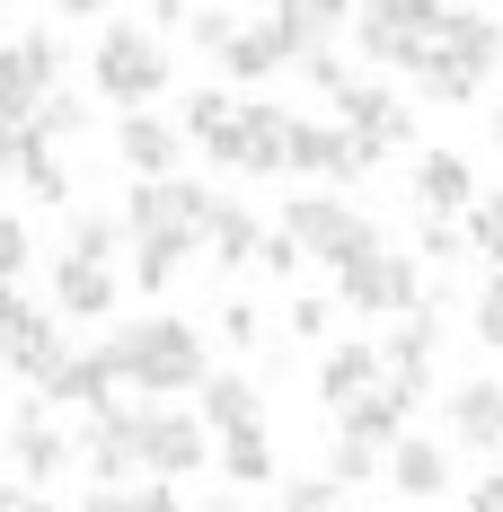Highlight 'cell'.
I'll list each match as a JSON object with an SVG mask.
<instances>
[{"mask_svg": "<svg viewBox=\"0 0 503 512\" xmlns=\"http://www.w3.org/2000/svg\"><path fill=\"white\" fill-rule=\"evenodd\" d=\"M503 62V27L486 9H442V27H433V45L415 62V80H424V98L433 106H468L486 80H495Z\"/></svg>", "mask_w": 503, "mask_h": 512, "instance_id": "cell-3", "label": "cell"}, {"mask_svg": "<svg viewBox=\"0 0 503 512\" xmlns=\"http://www.w3.org/2000/svg\"><path fill=\"white\" fill-rule=\"evenodd\" d=\"M327 477H336V486H371V477H380V451H362V442H345V433H336V451H327Z\"/></svg>", "mask_w": 503, "mask_h": 512, "instance_id": "cell-34", "label": "cell"}, {"mask_svg": "<svg viewBox=\"0 0 503 512\" xmlns=\"http://www.w3.org/2000/svg\"><path fill=\"white\" fill-rule=\"evenodd\" d=\"M71 512H177V486H159V477H142V486H89Z\"/></svg>", "mask_w": 503, "mask_h": 512, "instance_id": "cell-27", "label": "cell"}, {"mask_svg": "<svg viewBox=\"0 0 503 512\" xmlns=\"http://www.w3.org/2000/svg\"><path fill=\"white\" fill-rule=\"evenodd\" d=\"M0 451H9V468H18L27 486H53V477L71 468V433L53 424L45 398H27V407H9V424H0Z\"/></svg>", "mask_w": 503, "mask_h": 512, "instance_id": "cell-10", "label": "cell"}, {"mask_svg": "<svg viewBox=\"0 0 503 512\" xmlns=\"http://www.w3.org/2000/svg\"><path fill=\"white\" fill-rule=\"evenodd\" d=\"M177 151H186V133H177L168 115H151V106L115 124V159L133 168V186H151V177H177Z\"/></svg>", "mask_w": 503, "mask_h": 512, "instance_id": "cell-15", "label": "cell"}, {"mask_svg": "<svg viewBox=\"0 0 503 512\" xmlns=\"http://www.w3.org/2000/svg\"><path fill=\"white\" fill-rule=\"evenodd\" d=\"M283 168H292V177H371L380 159L362 151L345 124H309V115H292V151H283Z\"/></svg>", "mask_w": 503, "mask_h": 512, "instance_id": "cell-13", "label": "cell"}, {"mask_svg": "<svg viewBox=\"0 0 503 512\" xmlns=\"http://www.w3.org/2000/svg\"><path fill=\"white\" fill-rule=\"evenodd\" d=\"M89 80H98V98H115L124 115H142V106L168 89V53H159L151 27H133V18H115L98 36V62H89Z\"/></svg>", "mask_w": 503, "mask_h": 512, "instance_id": "cell-5", "label": "cell"}, {"mask_svg": "<svg viewBox=\"0 0 503 512\" xmlns=\"http://www.w3.org/2000/svg\"><path fill=\"white\" fill-rule=\"evenodd\" d=\"M18 177H27L45 204H71V168H62V151H53V142H36V133H27V159H18Z\"/></svg>", "mask_w": 503, "mask_h": 512, "instance_id": "cell-31", "label": "cell"}, {"mask_svg": "<svg viewBox=\"0 0 503 512\" xmlns=\"http://www.w3.org/2000/svg\"><path fill=\"white\" fill-rule=\"evenodd\" d=\"M53 362H62V327H53V309H36L27 292H0V371L45 380Z\"/></svg>", "mask_w": 503, "mask_h": 512, "instance_id": "cell-11", "label": "cell"}, {"mask_svg": "<svg viewBox=\"0 0 503 512\" xmlns=\"http://www.w3.org/2000/svg\"><path fill=\"white\" fill-rule=\"evenodd\" d=\"M186 27H195V45H203V53H221L230 36H239V18H230V9H195Z\"/></svg>", "mask_w": 503, "mask_h": 512, "instance_id": "cell-38", "label": "cell"}, {"mask_svg": "<svg viewBox=\"0 0 503 512\" xmlns=\"http://www.w3.org/2000/svg\"><path fill=\"white\" fill-rule=\"evenodd\" d=\"M495 151H503V106H495Z\"/></svg>", "mask_w": 503, "mask_h": 512, "instance_id": "cell-45", "label": "cell"}, {"mask_svg": "<svg viewBox=\"0 0 503 512\" xmlns=\"http://www.w3.org/2000/svg\"><path fill=\"white\" fill-rule=\"evenodd\" d=\"M433 345H442L433 309H406L398 336L380 345V380H389V389H406V398H424V380H433Z\"/></svg>", "mask_w": 503, "mask_h": 512, "instance_id": "cell-16", "label": "cell"}, {"mask_svg": "<svg viewBox=\"0 0 503 512\" xmlns=\"http://www.w3.org/2000/svg\"><path fill=\"white\" fill-rule=\"evenodd\" d=\"M451 442L459 451H503V380H459L451 389Z\"/></svg>", "mask_w": 503, "mask_h": 512, "instance_id": "cell-19", "label": "cell"}, {"mask_svg": "<svg viewBox=\"0 0 503 512\" xmlns=\"http://www.w3.org/2000/svg\"><path fill=\"white\" fill-rule=\"evenodd\" d=\"M53 89H62V45H53L45 27L18 36V45H0V124H27Z\"/></svg>", "mask_w": 503, "mask_h": 512, "instance_id": "cell-8", "label": "cell"}, {"mask_svg": "<svg viewBox=\"0 0 503 512\" xmlns=\"http://www.w3.org/2000/svg\"><path fill=\"white\" fill-rule=\"evenodd\" d=\"M36 389H45V407H71L80 424H89V415H115V407H124V398H115L124 380H115L106 345H89V354H62L45 380H36Z\"/></svg>", "mask_w": 503, "mask_h": 512, "instance_id": "cell-12", "label": "cell"}, {"mask_svg": "<svg viewBox=\"0 0 503 512\" xmlns=\"http://www.w3.org/2000/svg\"><path fill=\"white\" fill-rule=\"evenodd\" d=\"M106 362H115V380L142 389L151 407L212 380V354H203V336L186 318H133V327H115V336H106Z\"/></svg>", "mask_w": 503, "mask_h": 512, "instance_id": "cell-2", "label": "cell"}, {"mask_svg": "<svg viewBox=\"0 0 503 512\" xmlns=\"http://www.w3.org/2000/svg\"><path fill=\"white\" fill-rule=\"evenodd\" d=\"M283 239H292L301 256H318V265H336V274L380 248V239H371V221H362L345 195H327V186H309V195L283 204Z\"/></svg>", "mask_w": 503, "mask_h": 512, "instance_id": "cell-4", "label": "cell"}, {"mask_svg": "<svg viewBox=\"0 0 503 512\" xmlns=\"http://www.w3.org/2000/svg\"><path fill=\"white\" fill-rule=\"evenodd\" d=\"M203 221H212V186H195V177H151V186L124 195V230H133V239L203 248Z\"/></svg>", "mask_w": 503, "mask_h": 512, "instance_id": "cell-6", "label": "cell"}, {"mask_svg": "<svg viewBox=\"0 0 503 512\" xmlns=\"http://www.w3.org/2000/svg\"><path fill=\"white\" fill-rule=\"evenodd\" d=\"M256 265H265V274H301L309 256L292 248V239H283V230H265V256H256Z\"/></svg>", "mask_w": 503, "mask_h": 512, "instance_id": "cell-39", "label": "cell"}, {"mask_svg": "<svg viewBox=\"0 0 503 512\" xmlns=\"http://www.w3.org/2000/svg\"><path fill=\"white\" fill-rule=\"evenodd\" d=\"M327 318H336L327 301H292V336H327Z\"/></svg>", "mask_w": 503, "mask_h": 512, "instance_id": "cell-40", "label": "cell"}, {"mask_svg": "<svg viewBox=\"0 0 503 512\" xmlns=\"http://www.w3.org/2000/svg\"><path fill=\"white\" fill-rule=\"evenodd\" d=\"M283 151H292V115L248 98L239 106V168H248V177H283Z\"/></svg>", "mask_w": 503, "mask_h": 512, "instance_id": "cell-21", "label": "cell"}, {"mask_svg": "<svg viewBox=\"0 0 503 512\" xmlns=\"http://www.w3.org/2000/svg\"><path fill=\"white\" fill-rule=\"evenodd\" d=\"M195 248H177V239H133V265H142V292H159V283H177V265H186Z\"/></svg>", "mask_w": 503, "mask_h": 512, "instance_id": "cell-33", "label": "cell"}, {"mask_svg": "<svg viewBox=\"0 0 503 512\" xmlns=\"http://www.w3.org/2000/svg\"><path fill=\"white\" fill-rule=\"evenodd\" d=\"M195 398H203L195 407L203 433H221V442H230V433H265V398H256V380H239V371H212Z\"/></svg>", "mask_w": 503, "mask_h": 512, "instance_id": "cell-18", "label": "cell"}, {"mask_svg": "<svg viewBox=\"0 0 503 512\" xmlns=\"http://www.w3.org/2000/svg\"><path fill=\"white\" fill-rule=\"evenodd\" d=\"M283 512H336V477H283Z\"/></svg>", "mask_w": 503, "mask_h": 512, "instance_id": "cell-36", "label": "cell"}, {"mask_svg": "<svg viewBox=\"0 0 503 512\" xmlns=\"http://www.w3.org/2000/svg\"><path fill=\"white\" fill-rule=\"evenodd\" d=\"M203 248H212V265H256V256H265V230H256V212H248V204H221V195H212Z\"/></svg>", "mask_w": 503, "mask_h": 512, "instance_id": "cell-26", "label": "cell"}, {"mask_svg": "<svg viewBox=\"0 0 503 512\" xmlns=\"http://www.w3.org/2000/svg\"><path fill=\"white\" fill-rule=\"evenodd\" d=\"M115 248H124V230H115L106 212H71V239H62L71 265H115Z\"/></svg>", "mask_w": 503, "mask_h": 512, "instance_id": "cell-28", "label": "cell"}, {"mask_svg": "<svg viewBox=\"0 0 503 512\" xmlns=\"http://www.w3.org/2000/svg\"><path fill=\"white\" fill-rule=\"evenodd\" d=\"M221 336L230 345H256V309H221Z\"/></svg>", "mask_w": 503, "mask_h": 512, "instance_id": "cell-42", "label": "cell"}, {"mask_svg": "<svg viewBox=\"0 0 503 512\" xmlns=\"http://www.w3.org/2000/svg\"><path fill=\"white\" fill-rule=\"evenodd\" d=\"M0 512H18V486H0Z\"/></svg>", "mask_w": 503, "mask_h": 512, "instance_id": "cell-44", "label": "cell"}, {"mask_svg": "<svg viewBox=\"0 0 503 512\" xmlns=\"http://www.w3.org/2000/svg\"><path fill=\"white\" fill-rule=\"evenodd\" d=\"M468 318H477V345H495V354H503V274L477 292V309H468Z\"/></svg>", "mask_w": 503, "mask_h": 512, "instance_id": "cell-37", "label": "cell"}, {"mask_svg": "<svg viewBox=\"0 0 503 512\" xmlns=\"http://www.w3.org/2000/svg\"><path fill=\"white\" fill-rule=\"evenodd\" d=\"M177 133H186L195 151H212L221 168H239V98H230V89H195Z\"/></svg>", "mask_w": 503, "mask_h": 512, "instance_id": "cell-22", "label": "cell"}, {"mask_svg": "<svg viewBox=\"0 0 503 512\" xmlns=\"http://www.w3.org/2000/svg\"><path fill=\"white\" fill-rule=\"evenodd\" d=\"M406 407H415V398L380 380L371 398H353V407L336 415V433H345V442H362V451H389V442H398V433H406Z\"/></svg>", "mask_w": 503, "mask_h": 512, "instance_id": "cell-23", "label": "cell"}, {"mask_svg": "<svg viewBox=\"0 0 503 512\" xmlns=\"http://www.w3.org/2000/svg\"><path fill=\"white\" fill-rule=\"evenodd\" d=\"M468 512H503V468H486V477L468 486Z\"/></svg>", "mask_w": 503, "mask_h": 512, "instance_id": "cell-41", "label": "cell"}, {"mask_svg": "<svg viewBox=\"0 0 503 512\" xmlns=\"http://www.w3.org/2000/svg\"><path fill=\"white\" fill-rule=\"evenodd\" d=\"M0 424H9V407H0Z\"/></svg>", "mask_w": 503, "mask_h": 512, "instance_id": "cell-46", "label": "cell"}, {"mask_svg": "<svg viewBox=\"0 0 503 512\" xmlns=\"http://www.w3.org/2000/svg\"><path fill=\"white\" fill-rule=\"evenodd\" d=\"M389 486H398L406 504L451 495V451H442V442H424V433H398V442H389Z\"/></svg>", "mask_w": 503, "mask_h": 512, "instance_id": "cell-20", "label": "cell"}, {"mask_svg": "<svg viewBox=\"0 0 503 512\" xmlns=\"http://www.w3.org/2000/svg\"><path fill=\"white\" fill-rule=\"evenodd\" d=\"M380 389V345H327V362H318V398L345 415L353 398H371Z\"/></svg>", "mask_w": 503, "mask_h": 512, "instance_id": "cell-24", "label": "cell"}, {"mask_svg": "<svg viewBox=\"0 0 503 512\" xmlns=\"http://www.w3.org/2000/svg\"><path fill=\"white\" fill-rule=\"evenodd\" d=\"M336 115H345V133L362 142V151L380 159V151H398L406 133H415V115H406L398 89H371V80H353L345 98H336Z\"/></svg>", "mask_w": 503, "mask_h": 512, "instance_id": "cell-14", "label": "cell"}, {"mask_svg": "<svg viewBox=\"0 0 503 512\" xmlns=\"http://www.w3.org/2000/svg\"><path fill=\"white\" fill-rule=\"evenodd\" d=\"M468 248L503 274V195H477V204H468Z\"/></svg>", "mask_w": 503, "mask_h": 512, "instance_id": "cell-32", "label": "cell"}, {"mask_svg": "<svg viewBox=\"0 0 503 512\" xmlns=\"http://www.w3.org/2000/svg\"><path fill=\"white\" fill-rule=\"evenodd\" d=\"M18 274H27V221L0 212V292H18Z\"/></svg>", "mask_w": 503, "mask_h": 512, "instance_id": "cell-35", "label": "cell"}, {"mask_svg": "<svg viewBox=\"0 0 503 512\" xmlns=\"http://www.w3.org/2000/svg\"><path fill=\"white\" fill-rule=\"evenodd\" d=\"M27 133H36V142H53V151H62V142H71V133H89V106L71 98V89H53V98L36 106V115H27Z\"/></svg>", "mask_w": 503, "mask_h": 512, "instance_id": "cell-30", "label": "cell"}, {"mask_svg": "<svg viewBox=\"0 0 503 512\" xmlns=\"http://www.w3.org/2000/svg\"><path fill=\"white\" fill-rule=\"evenodd\" d=\"M115 309V265H53V318H106Z\"/></svg>", "mask_w": 503, "mask_h": 512, "instance_id": "cell-25", "label": "cell"}, {"mask_svg": "<svg viewBox=\"0 0 503 512\" xmlns=\"http://www.w3.org/2000/svg\"><path fill=\"white\" fill-rule=\"evenodd\" d=\"M221 477L230 486H274V442L265 433H230L221 442Z\"/></svg>", "mask_w": 503, "mask_h": 512, "instance_id": "cell-29", "label": "cell"}, {"mask_svg": "<svg viewBox=\"0 0 503 512\" xmlns=\"http://www.w3.org/2000/svg\"><path fill=\"white\" fill-rule=\"evenodd\" d=\"M27 159V124H0V168H18Z\"/></svg>", "mask_w": 503, "mask_h": 512, "instance_id": "cell-43", "label": "cell"}, {"mask_svg": "<svg viewBox=\"0 0 503 512\" xmlns=\"http://www.w3.org/2000/svg\"><path fill=\"white\" fill-rule=\"evenodd\" d=\"M336 301H345V309H362V318H406V309L424 301V274H415L406 256L371 248L362 265H345V274H336Z\"/></svg>", "mask_w": 503, "mask_h": 512, "instance_id": "cell-9", "label": "cell"}, {"mask_svg": "<svg viewBox=\"0 0 503 512\" xmlns=\"http://www.w3.org/2000/svg\"><path fill=\"white\" fill-rule=\"evenodd\" d=\"M80 460L98 486H133V477H195L212 460V433H203L195 415L177 407H115V415H89L80 424Z\"/></svg>", "mask_w": 503, "mask_h": 512, "instance_id": "cell-1", "label": "cell"}, {"mask_svg": "<svg viewBox=\"0 0 503 512\" xmlns=\"http://www.w3.org/2000/svg\"><path fill=\"white\" fill-rule=\"evenodd\" d=\"M468 204H477V168L459 151H424V168H415V212L424 221H468Z\"/></svg>", "mask_w": 503, "mask_h": 512, "instance_id": "cell-17", "label": "cell"}, {"mask_svg": "<svg viewBox=\"0 0 503 512\" xmlns=\"http://www.w3.org/2000/svg\"><path fill=\"white\" fill-rule=\"evenodd\" d=\"M433 27H442V0H380V9H362V18H353L362 53H371V62H398V71L424 62Z\"/></svg>", "mask_w": 503, "mask_h": 512, "instance_id": "cell-7", "label": "cell"}]
</instances>
